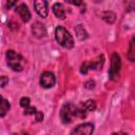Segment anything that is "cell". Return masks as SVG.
I'll list each match as a JSON object with an SVG mask.
<instances>
[{"label":"cell","instance_id":"obj_1","mask_svg":"<svg viewBox=\"0 0 135 135\" xmlns=\"http://www.w3.org/2000/svg\"><path fill=\"white\" fill-rule=\"evenodd\" d=\"M55 38L56 41L65 49H72L74 46V38L70 32L63 26H57L55 28Z\"/></svg>","mask_w":135,"mask_h":135},{"label":"cell","instance_id":"obj_2","mask_svg":"<svg viewBox=\"0 0 135 135\" xmlns=\"http://www.w3.org/2000/svg\"><path fill=\"white\" fill-rule=\"evenodd\" d=\"M5 57H6V62L8 64V66L13 70V71H16V72H21L23 70V57L22 55L16 53L15 51L13 50H8L5 54Z\"/></svg>","mask_w":135,"mask_h":135},{"label":"cell","instance_id":"obj_3","mask_svg":"<svg viewBox=\"0 0 135 135\" xmlns=\"http://www.w3.org/2000/svg\"><path fill=\"white\" fill-rule=\"evenodd\" d=\"M60 118L63 123H71L75 118H77L76 105L73 103H70V102L63 104V107L61 108V111H60Z\"/></svg>","mask_w":135,"mask_h":135},{"label":"cell","instance_id":"obj_4","mask_svg":"<svg viewBox=\"0 0 135 135\" xmlns=\"http://www.w3.org/2000/svg\"><path fill=\"white\" fill-rule=\"evenodd\" d=\"M121 70V59L117 53H114L111 58V68L109 70V77L112 80H116Z\"/></svg>","mask_w":135,"mask_h":135},{"label":"cell","instance_id":"obj_5","mask_svg":"<svg viewBox=\"0 0 135 135\" xmlns=\"http://www.w3.org/2000/svg\"><path fill=\"white\" fill-rule=\"evenodd\" d=\"M103 61H104V59H103V56L101 55V56L97 57L96 59H94L93 61L84 62V63H82L81 66H80V72H81L82 74H86L90 70H99V69L102 66Z\"/></svg>","mask_w":135,"mask_h":135},{"label":"cell","instance_id":"obj_6","mask_svg":"<svg viewBox=\"0 0 135 135\" xmlns=\"http://www.w3.org/2000/svg\"><path fill=\"white\" fill-rule=\"evenodd\" d=\"M94 132V126L91 122H84L74 128L70 135H92Z\"/></svg>","mask_w":135,"mask_h":135},{"label":"cell","instance_id":"obj_7","mask_svg":"<svg viewBox=\"0 0 135 135\" xmlns=\"http://www.w3.org/2000/svg\"><path fill=\"white\" fill-rule=\"evenodd\" d=\"M56 82V78H55V75L52 73V72H43L40 76V84L41 86L45 88V89H50L52 88Z\"/></svg>","mask_w":135,"mask_h":135},{"label":"cell","instance_id":"obj_8","mask_svg":"<svg viewBox=\"0 0 135 135\" xmlns=\"http://www.w3.org/2000/svg\"><path fill=\"white\" fill-rule=\"evenodd\" d=\"M32 33H33V35L35 37L42 38V37H44L46 35V28H45L43 23H41L39 21H36L32 25Z\"/></svg>","mask_w":135,"mask_h":135},{"label":"cell","instance_id":"obj_9","mask_svg":"<svg viewBox=\"0 0 135 135\" xmlns=\"http://www.w3.org/2000/svg\"><path fill=\"white\" fill-rule=\"evenodd\" d=\"M34 7L35 11L37 12V14L39 16H41L42 18H45L47 16V2L46 1H35L34 2Z\"/></svg>","mask_w":135,"mask_h":135},{"label":"cell","instance_id":"obj_10","mask_svg":"<svg viewBox=\"0 0 135 135\" xmlns=\"http://www.w3.org/2000/svg\"><path fill=\"white\" fill-rule=\"evenodd\" d=\"M16 13L21 17L22 21H24V22L30 21V19H31V13H30L27 6L24 3H20L16 7Z\"/></svg>","mask_w":135,"mask_h":135},{"label":"cell","instance_id":"obj_11","mask_svg":"<svg viewBox=\"0 0 135 135\" xmlns=\"http://www.w3.org/2000/svg\"><path fill=\"white\" fill-rule=\"evenodd\" d=\"M53 13L59 19H65V9L61 3H55L52 7Z\"/></svg>","mask_w":135,"mask_h":135},{"label":"cell","instance_id":"obj_12","mask_svg":"<svg viewBox=\"0 0 135 135\" xmlns=\"http://www.w3.org/2000/svg\"><path fill=\"white\" fill-rule=\"evenodd\" d=\"M11 104L8 102L7 99H5L4 97L0 96V117H3L6 115V113L9 111Z\"/></svg>","mask_w":135,"mask_h":135},{"label":"cell","instance_id":"obj_13","mask_svg":"<svg viewBox=\"0 0 135 135\" xmlns=\"http://www.w3.org/2000/svg\"><path fill=\"white\" fill-rule=\"evenodd\" d=\"M101 16H102V19H103L105 22H108V23H113V22L115 21V19H116V15H115L113 12H111V11L103 12V13L101 14Z\"/></svg>","mask_w":135,"mask_h":135},{"label":"cell","instance_id":"obj_14","mask_svg":"<svg viewBox=\"0 0 135 135\" xmlns=\"http://www.w3.org/2000/svg\"><path fill=\"white\" fill-rule=\"evenodd\" d=\"M75 32H76L77 37H78L80 40H83V39L88 38V33H86V31L84 30V27H83L81 24H79V25H77V26L75 27Z\"/></svg>","mask_w":135,"mask_h":135},{"label":"cell","instance_id":"obj_15","mask_svg":"<svg viewBox=\"0 0 135 135\" xmlns=\"http://www.w3.org/2000/svg\"><path fill=\"white\" fill-rule=\"evenodd\" d=\"M81 104L83 105V108H84L88 112L94 111V110L96 109V102H95V100H93V99H89V100L84 101V102L81 103Z\"/></svg>","mask_w":135,"mask_h":135},{"label":"cell","instance_id":"obj_16","mask_svg":"<svg viewBox=\"0 0 135 135\" xmlns=\"http://www.w3.org/2000/svg\"><path fill=\"white\" fill-rule=\"evenodd\" d=\"M128 57L131 61H134V58H135V55H134V38L131 40V43H130V51L128 53Z\"/></svg>","mask_w":135,"mask_h":135},{"label":"cell","instance_id":"obj_17","mask_svg":"<svg viewBox=\"0 0 135 135\" xmlns=\"http://www.w3.org/2000/svg\"><path fill=\"white\" fill-rule=\"evenodd\" d=\"M30 103H31V100H30L28 97H22V98L20 99V105H21L22 108H24V109L28 108V107H30Z\"/></svg>","mask_w":135,"mask_h":135},{"label":"cell","instance_id":"obj_18","mask_svg":"<svg viewBox=\"0 0 135 135\" xmlns=\"http://www.w3.org/2000/svg\"><path fill=\"white\" fill-rule=\"evenodd\" d=\"M37 112V109L35 108V107H28V108H26V109H24V112H23V114L24 115H31V114H35Z\"/></svg>","mask_w":135,"mask_h":135},{"label":"cell","instance_id":"obj_19","mask_svg":"<svg viewBox=\"0 0 135 135\" xmlns=\"http://www.w3.org/2000/svg\"><path fill=\"white\" fill-rule=\"evenodd\" d=\"M8 82V77L5 75L0 76V88H4Z\"/></svg>","mask_w":135,"mask_h":135},{"label":"cell","instance_id":"obj_20","mask_svg":"<svg viewBox=\"0 0 135 135\" xmlns=\"http://www.w3.org/2000/svg\"><path fill=\"white\" fill-rule=\"evenodd\" d=\"M35 118H36V121H41L43 119V113L40 111H37L35 113Z\"/></svg>","mask_w":135,"mask_h":135},{"label":"cell","instance_id":"obj_21","mask_svg":"<svg viewBox=\"0 0 135 135\" xmlns=\"http://www.w3.org/2000/svg\"><path fill=\"white\" fill-rule=\"evenodd\" d=\"M85 88H88V89H93L94 86H95V82L93 81V80H89V81H86L85 82Z\"/></svg>","mask_w":135,"mask_h":135},{"label":"cell","instance_id":"obj_22","mask_svg":"<svg viewBox=\"0 0 135 135\" xmlns=\"http://www.w3.org/2000/svg\"><path fill=\"white\" fill-rule=\"evenodd\" d=\"M16 3H17L16 1H11V2H7V7L9 8V7H12L13 5H15Z\"/></svg>","mask_w":135,"mask_h":135},{"label":"cell","instance_id":"obj_23","mask_svg":"<svg viewBox=\"0 0 135 135\" xmlns=\"http://www.w3.org/2000/svg\"><path fill=\"white\" fill-rule=\"evenodd\" d=\"M70 3H72V4H74V5H80L82 2H81V1H70Z\"/></svg>","mask_w":135,"mask_h":135},{"label":"cell","instance_id":"obj_24","mask_svg":"<svg viewBox=\"0 0 135 135\" xmlns=\"http://www.w3.org/2000/svg\"><path fill=\"white\" fill-rule=\"evenodd\" d=\"M112 135H118V134H117V133H113Z\"/></svg>","mask_w":135,"mask_h":135},{"label":"cell","instance_id":"obj_25","mask_svg":"<svg viewBox=\"0 0 135 135\" xmlns=\"http://www.w3.org/2000/svg\"><path fill=\"white\" fill-rule=\"evenodd\" d=\"M22 135H28V134H27V133H23Z\"/></svg>","mask_w":135,"mask_h":135}]
</instances>
